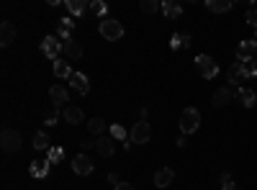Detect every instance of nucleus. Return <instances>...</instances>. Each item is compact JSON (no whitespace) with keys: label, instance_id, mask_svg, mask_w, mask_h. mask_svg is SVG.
<instances>
[{"label":"nucleus","instance_id":"1","mask_svg":"<svg viewBox=\"0 0 257 190\" xmlns=\"http://www.w3.org/2000/svg\"><path fill=\"white\" fill-rule=\"evenodd\" d=\"M198 126H200V110L198 108H185L180 113V134L191 136L193 131H198Z\"/></svg>","mask_w":257,"mask_h":190},{"label":"nucleus","instance_id":"2","mask_svg":"<svg viewBox=\"0 0 257 190\" xmlns=\"http://www.w3.org/2000/svg\"><path fill=\"white\" fill-rule=\"evenodd\" d=\"M247 75H252V62H234L229 70H227V82L242 87V80Z\"/></svg>","mask_w":257,"mask_h":190},{"label":"nucleus","instance_id":"3","mask_svg":"<svg viewBox=\"0 0 257 190\" xmlns=\"http://www.w3.org/2000/svg\"><path fill=\"white\" fill-rule=\"evenodd\" d=\"M0 147H3L5 154H16L21 149V134L16 129H3V134H0Z\"/></svg>","mask_w":257,"mask_h":190},{"label":"nucleus","instance_id":"4","mask_svg":"<svg viewBox=\"0 0 257 190\" xmlns=\"http://www.w3.org/2000/svg\"><path fill=\"white\" fill-rule=\"evenodd\" d=\"M100 36H103L106 41H118L121 36H124V26L118 24V21L114 18H106V21H100Z\"/></svg>","mask_w":257,"mask_h":190},{"label":"nucleus","instance_id":"5","mask_svg":"<svg viewBox=\"0 0 257 190\" xmlns=\"http://www.w3.org/2000/svg\"><path fill=\"white\" fill-rule=\"evenodd\" d=\"M196 67L198 72L206 77V80H214V77L219 75V64L214 62V57H208V54H198L196 57Z\"/></svg>","mask_w":257,"mask_h":190},{"label":"nucleus","instance_id":"6","mask_svg":"<svg viewBox=\"0 0 257 190\" xmlns=\"http://www.w3.org/2000/svg\"><path fill=\"white\" fill-rule=\"evenodd\" d=\"M62 52H64V44H59L54 33H49V36H44V41H41V54H47L49 59H54V62H57Z\"/></svg>","mask_w":257,"mask_h":190},{"label":"nucleus","instance_id":"7","mask_svg":"<svg viewBox=\"0 0 257 190\" xmlns=\"http://www.w3.org/2000/svg\"><path fill=\"white\" fill-rule=\"evenodd\" d=\"M129 139L131 144H147L152 139V129L147 121H139V124H134V129L129 131Z\"/></svg>","mask_w":257,"mask_h":190},{"label":"nucleus","instance_id":"8","mask_svg":"<svg viewBox=\"0 0 257 190\" xmlns=\"http://www.w3.org/2000/svg\"><path fill=\"white\" fill-rule=\"evenodd\" d=\"M93 160L90 157H87V154H77V157L72 160V170L77 172V175H83V177H87V175H90L93 172Z\"/></svg>","mask_w":257,"mask_h":190},{"label":"nucleus","instance_id":"9","mask_svg":"<svg viewBox=\"0 0 257 190\" xmlns=\"http://www.w3.org/2000/svg\"><path fill=\"white\" fill-rule=\"evenodd\" d=\"M257 54V41L250 39V41H242L237 47V59L239 62H252V57Z\"/></svg>","mask_w":257,"mask_h":190},{"label":"nucleus","instance_id":"10","mask_svg":"<svg viewBox=\"0 0 257 190\" xmlns=\"http://www.w3.org/2000/svg\"><path fill=\"white\" fill-rule=\"evenodd\" d=\"M70 85L75 87L80 95H87L90 93V82H87V77L83 75V72H72V77H70Z\"/></svg>","mask_w":257,"mask_h":190},{"label":"nucleus","instance_id":"11","mask_svg":"<svg viewBox=\"0 0 257 190\" xmlns=\"http://www.w3.org/2000/svg\"><path fill=\"white\" fill-rule=\"evenodd\" d=\"M172 180H175V172L170 170V167H160V170L154 172V185H157V188L172 185Z\"/></svg>","mask_w":257,"mask_h":190},{"label":"nucleus","instance_id":"12","mask_svg":"<svg viewBox=\"0 0 257 190\" xmlns=\"http://www.w3.org/2000/svg\"><path fill=\"white\" fill-rule=\"evenodd\" d=\"M13 41H16V26L10 24V21H3V26H0V44L10 47Z\"/></svg>","mask_w":257,"mask_h":190},{"label":"nucleus","instance_id":"13","mask_svg":"<svg viewBox=\"0 0 257 190\" xmlns=\"http://www.w3.org/2000/svg\"><path fill=\"white\" fill-rule=\"evenodd\" d=\"M234 98H237L244 108H252V106H255V100H257L255 90H250V87H237V93H234Z\"/></svg>","mask_w":257,"mask_h":190},{"label":"nucleus","instance_id":"14","mask_svg":"<svg viewBox=\"0 0 257 190\" xmlns=\"http://www.w3.org/2000/svg\"><path fill=\"white\" fill-rule=\"evenodd\" d=\"M231 100H234L231 87H219V90L214 93V106H216V108H224V106H229Z\"/></svg>","mask_w":257,"mask_h":190},{"label":"nucleus","instance_id":"15","mask_svg":"<svg viewBox=\"0 0 257 190\" xmlns=\"http://www.w3.org/2000/svg\"><path fill=\"white\" fill-rule=\"evenodd\" d=\"M33 149L36 152H49L52 149V139L47 131H36L33 134Z\"/></svg>","mask_w":257,"mask_h":190},{"label":"nucleus","instance_id":"16","mask_svg":"<svg viewBox=\"0 0 257 190\" xmlns=\"http://www.w3.org/2000/svg\"><path fill=\"white\" fill-rule=\"evenodd\" d=\"M72 28H75V18H62L59 21V26H57V36L59 39H64V41H70L72 39Z\"/></svg>","mask_w":257,"mask_h":190},{"label":"nucleus","instance_id":"17","mask_svg":"<svg viewBox=\"0 0 257 190\" xmlns=\"http://www.w3.org/2000/svg\"><path fill=\"white\" fill-rule=\"evenodd\" d=\"M95 149H98V154L100 157H111L114 154V136H100L98 141H95Z\"/></svg>","mask_w":257,"mask_h":190},{"label":"nucleus","instance_id":"18","mask_svg":"<svg viewBox=\"0 0 257 190\" xmlns=\"http://www.w3.org/2000/svg\"><path fill=\"white\" fill-rule=\"evenodd\" d=\"M49 160H36V162H31V167H29V172H31V177H47L49 175Z\"/></svg>","mask_w":257,"mask_h":190},{"label":"nucleus","instance_id":"19","mask_svg":"<svg viewBox=\"0 0 257 190\" xmlns=\"http://www.w3.org/2000/svg\"><path fill=\"white\" fill-rule=\"evenodd\" d=\"M162 13H165V18H180L183 8L175 0H162Z\"/></svg>","mask_w":257,"mask_h":190},{"label":"nucleus","instance_id":"20","mask_svg":"<svg viewBox=\"0 0 257 190\" xmlns=\"http://www.w3.org/2000/svg\"><path fill=\"white\" fill-rule=\"evenodd\" d=\"M67 10H70L72 16L80 18L85 10H90V3H87V0H67Z\"/></svg>","mask_w":257,"mask_h":190},{"label":"nucleus","instance_id":"21","mask_svg":"<svg viewBox=\"0 0 257 190\" xmlns=\"http://www.w3.org/2000/svg\"><path fill=\"white\" fill-rule=\"evenodd\" d=\"M185 47H191V33H175L172 41H170V49L172 52H180Z\"/></svg>","mask_w":257,"mask_h":190},{"label":"nucleus","instance_id":"22","mask_svg":"<svg viewBox=\"0 0 257 190\" xmlns=\"http://www.w3.org/2000/svg\"><path fill=\"white\" fill-rule=\"evenodd\" d=\"M49 98H52V106H62V103H67V100H70L67 90H64V87H59V85H54L52 90H49Z\"/></svg>","mask_w":257,"mask_h":190},{"label":"nucleus","instance_id":"23","mask_svg":"<svg viewBox=\"0 0 257 190\" xmlns=\"http://www.w3.org/2000/svg\"><path fill=\"white\" fill-rule=\"evenodd\" d=\"M231 0H208L206 8L211 10V13H227V10H231Z\"/></svg>","mask_w":257,"mask_h":190},{"label":"nucleus","instance_id":"24","mask_svg":"<svg viewBox=\"0 0 257 190\" xmlns=\"http://www.w3.org/2000/svg\"><path fill=\"white\" fill-rule=\"evenodd\" d=\"M64 54H67L70 59H80V57H83V47H80V41H75V39L64 41Z\"/></svg>","mask_w":257,"mask_h":190},{"label":"nucleus","instance_id":"25","mask_svg":"<svg viewBox=\"0 0 257 190\" xmlns=\"http://www.w3.org/2000/svg\"><path fill=\"white\" fill-rule=\"evenodd\" d=\"M64 121L67 124H83V110L77 106H67L64 108Z\"/></svg>","mask_w":257,"mask_h":190},{"label":"nucleus","instance_id":"26","mask_svg":"<svg viewBox=\"0 0 257 190\" xmlns=\"http://www.w3.org/2000/svg\"><path fill=\"white\" fill-rule=\"evenodd\" d=\"M54 75H57V77H64V80H70V77H72V70H70V64H67V62L57 59V62H54Z\"/></svg>","mask_w":257,"mask_h":190},{"label":"nucleus","instance_id":"27","mask_svg":"<svg viewBox=\"0 0 257 190\" xmlns=\"http://www.w3.org/2000/svg\"><path fill=\"white\" fill-rule=\"evenodd\" d=\"M87 131H90V134H98V136H103L106 121H103V118H90V121H87Z\"/></svg>","mask_w":257,"mask_h":190},{"label":"nucleus","instance_id":"28","mask_svg":"<svg viewBox=\"0 0 257 190\" xmlns=\"http://www.w3.org/2000/svg\"><path fill=\"white\" fill-rule=\"evenodd\" d=\"M111 136L126 144V141H129V131H126L124 126H121V124H114V126H111Z\"/></svg>","mask_w":257,"mask_h":190},{"label":"nucleus","instance_id":"29","mask_svg":"<svg viewBox=\"0 0 257 190\" xmlns=\"http://www.w3.org/2000/svg\"><path fill=\"white\" fill-rule=\"evenodd\" d=\"M47 160H49L52 164H59V162L64 160V149H62V147H52V149L47 152Z\"/></svg>","mask_w":257,"mask_h":190},{"label":"nucleus","instance_id":"30","mask_svg":"<svg viewBox=\"0 0 257 190\" xmlns=\"http://www.w3.org/2000/svg\"><path fill=\"white\" fill-rule=\"evenodd\" d=\"M139 8L144 10V13H154V10H160V8H162V3H157V0H142Z\"/></svg>","mask_w":257,"mask_h":190},{"label":"nucleus","instance_id":"31","mask_svg":"<svg viewBox=\"0 0 257 190\" xmlns=\"http://www.w3.org/2000/svg\"><path fill=\"white\" fill-rule=\"evenodd\" d=\"M57 106H52L49 110H47V116H44V126H57Z\"/></svg>","mask_w":257,"mask_h":190},{"label":"nucleus","instance_id":"32","mask_svg":"<svg viewBox=\"0 0 257 190\" xmlns=\"http://www.w3.org/2000/svg\"><path fill=\"white\" fill-rule=\"evenodd\" d=\"M90 10H93L95 16H106V13H108V5L103 3V0H93V3H90Z\"/></svg>","mask_w":257,"mask_h":190},{"label":"nucleus","instance_id":"33","mask_svg":"<svg viewBox=\"0 0 257 190\" xmlns=\"http://www.w3.org/2000/svg\"><path fill=\"white\" fill-rule=\"evenodd\" d=\"M244 21H247L252 28H257V8H250V10H247V16H244Z\"/></svg>","mask_w":257,"mask_h":190},{"label":"nucleus","instance_id":"34","mask_svg":"<svg viewBox=\"0 0 257 190\" xmlns=\"http://www.w3.org/2000/svg\"><path fill=\"white\" fill-rule=\"evenodd\" d=\"M177 147H188V136H185V134H180V136H177Z\"/></svg>","mask_w":257,"mask_h":190},{"label":"nucleus","instance_id":"35","mask_svg":"<svg viewBox=\"0 0 257 190\" xmlns=\"http://www.w3.org/2000/svg\"><path fill=\"white\" fill-rule=\"evenodd\" d=\"M221 190H239V188L234 185V180H229V183H224V185H221Z\"/></svg>","mask_w":257,"mask_h":190},{"label":"nucleus","instance_id":"36","mask_svg":"<svg viewBox=\"0 0 257 190\" xmlns=\"http://www.w3.org/2000/svg\"><path fill=\"white\" fill-rule=\"evenodd\" d=\"M114 190H134V185H129V183H118Z\"/></svg>","mask_w":257,"mask_h":190},{"label":"nucleus","instance_id":"37","mask_svg":"<svg viewBox=\"0 0 257 190\" xmlns=\"http://www.w3.org/2000/svg\"><path fill=\"white\" fill-rule=\"evenodd\" d=\"M147 116H149V110L147 108H139V121H147Z\"/></svg>","mask_w":257,"mask_h":190},{"label":"nucleus","instance_id":"38","mask_svg":"<svg viewBox=\"0 0 257 190\" xmlns=\"http://www.w3.org/2000/svg\"><path fill=\"white\" fill-rule=\"evenodd\" d=\"M108 180L114 183V185H118V172H108Z\"/></svg>","mask_w":257,"mask_h":190},{"label":"nucleus","instance_id":"39","mask_svg":"<svg viewBox=\"0 0 257 190\" xmlns=\"http://www.w3.org/2000/svg\"><path fill=\"white\" fill-rule=\"evenodd\" d=\"M252 75H255V77H257V59H255V62H252Z\"/></svg>","mask_w":257,"mask_h":190},{"label":"nucleus","instance_id":"40","mask_svg":"<svg viewBox=\"0 0 257 190\" xmlns=\"http://www.w3.org/2000/svg\"><path fill=\"white\" fill-rule=\"evenodd\" d=\"M255 36H257V28H255Z\"/></svg>","mask_w":257,"mask_h":190}]
</instances>
